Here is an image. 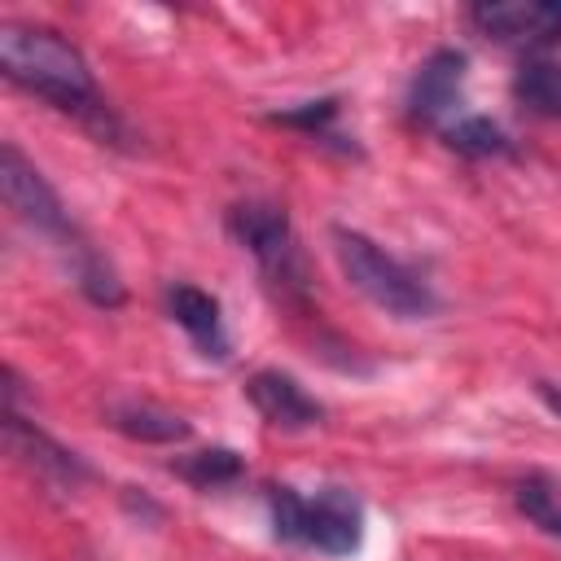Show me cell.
Returning a JSON list of instances; mask_svg holds the SVG:
<instances>
[{
  "mask_svg": "<svg viewBox=\"0 0 561 561\" xmlns=\"http://www.w3.org/2000/svg\"><path fill=\"white\" fill-rule=\"evenodd\" d=\"M0 70H4V79L13 88L48 101L61 114H75L101 140H118L123 136V123L105 105L88 57L66 35H57L53 26L0 22Z\"/></svg>",
  "mask_w": 561,
  "mask_h": 561,
  "instance_id": "obj_1",
  "label": "cell"
},
{
  "mask_svg": "<svg viewBox=\"0 0 561 561\" xmlns=\"http://www.w3.org/2000/svg\"><path fill=\"white\" fill-rule=\"evenodd\" d=\"M267 517L272 535L294 548H311L320 557H351L364 543V500L346 486H320L302 495L298 486H267Z\"/></svg>",
  "mask_w": 561,
  "mask_h": 561,
  "instance_id": "obj_2",
  "label": "cell"
},
{
  "mask_svg": "<svg viewBox=\"0 0 561 561\" xmlns=\"http://www.w3.org/2000/svg\"><path fill=\"white\" fill-rule=\"evenodd\" d=\"M329 241H333V259H337L346 285L355 294H364L377 311H386L394 320H430L438 311L434 285L421 272H412L403 259H394L386 245H377L368 232L337 224L329 232Z\"/></svg>",
  "mask_w": 561,
  "mask_h": 561,
  "instance_id": "obj_3",
  "label": "cell"
},
{
  "mask_svg": "<svg viewBox=\"0 0 561 561\" xmlns=\"http://www.w3.org/2000/svg\"><path fill=\"white\" fill-rule=\"evenodd\" d=\"M224 228L254 259V267L267 280V289H276L289 302L307 298L311 272H307V259H302V245H298V232H294L285 206L263 202V197L232 202L228 215H224Z\"/></svg>",
  "mask_w": 561,
  "mask_h": 561,
  "instance_id": "obj_4",
  "label": "cell"
},
{
  "mask_svg": "<svg viewBox=\"0 0 561 561\" xmlns=\"http://www.w3.org/2000/svg\"><path fill=\"white\" fill-rule=\"evenodd\" d=\"M0 188H4V206L13 210V219L22 228H31L35 237H44L66 263H75L92 241L75 228L66 202L57 197V188L44 180V171L13 145L4 140L0 145Z\"/></svg>",
  "mask_w": 561,
  "mask_h": 561,
  "instance_id": "obj_5",
  "label": "cell"
},
{
  "mask_svg": "<svg viewBox=\"0 0 561 561\" xmlns=\"http://www.w3.org/2000/svg\"><path fill=\"white\" fill-rule=\"evenodd\" d=\"M469 22L495 39L526 53L561 44V0H482L469 9Z\"/></svg>",
  "mask_w": 561,
  "mask_h": 561,
  "instance_id": "obj_6",
  "label": "cell"
},
{
  "mask_svg": "<svg viewBox=\"0 0 561 561\" xmlns=\"http://www.w3.org/2000/svg\"><path fill=\"white\" fill-rule=\"evenodd\" d=\"M4 443H9V451H13L35 478H44V482H53V486H61V491H75V486H83V482L92 478L88 460H83L79 451L61 447L53 434H44L35 421H26L18 403H4Z\"/></svg>",
  "mask_w": 561,
  "mask_h": 561,
  "instance_id": "obj_7",
  "label": "cell"
},
{
  "mask_svg": "<svg viewBox=\"0 0 561 561\" xmlns=\"http://www.w3.org/2000/svg\"><path fill=\"white\" fill-rule=\"evenodd\" d=\"M465 70H469V57L460 53V48H434L421 66H416V75H412V83H408V123H416V127H447L451 123V114H456V105H460V88H465Z\"/></svg>",
  "mask_w": 561,
  "mask_h": 561,
  "instance_id": "obj_8",
  "label": "cell"
},
{
  "mask_svg": "<svg viewBox=\"0 0 561 561\" xmlns=\"http://www.w3.org/2000/svg\"><path fill=\"white\" fill-rule=\"evenodd\" d=\"M162 307L167 316L184 329V337L193 342V351L202 359H215L224 364L232 355V337H228V324H224V307L210 289L193 285V280H171L162 289Z\"/></svg>",
  "mask_w": 561,
  "mask_h": 561,
  "instance_id": "obj_9",
  "label": "cell"
},
{
  "mask_svg": "<svg viewBox=\"0 0 561 561\" xmlns=\"http://www.w3.org/2000/svg\"><path fill=\"white\" fill-rule=\"evenodd\" d=\"M245 399L250 408L272 425V430H285V434H298V430H316L324 408L316 394H307L289 373L280 368H259L250 381H245Z\"/></svg>",
  "mask_w": 561,
  "mask_h": 561,
  "instance_id": "obj_10",
  "label": "cell"
},
{
  "mask_svg": "<svg viewBox=\"0 0 561 561\" xmlns=\"http://www.w3.org/2000/svg\"><path fill=\"white\" fill-rule=\"evenodd\" d=\"M508 92H513L522 114L561 123V61H552L543 53H526L513 70Z\"/></svg>",
  "mask_w": 561,
  "mask_h": 561,
  "instance_id": "obj_11",
  "label": "cell"
},
{
  "mask_svg": "<svg viewBox=\"0 0 561 561\" xmlns=\"http://www.w3.org/2000/svg\"><path fill=\"white\" fill-rule=\"evenodd\" d=\"M110 425L136 443H184L193 425L180 412H167L149 399H118L110 403Z\"/></svg>",
  "mask_w": 561,
  "mask_h": 561,
  "instance_id": "obj_12",
  "label": "cell"
},
{
  "mask_svg": "<svg viewBox=\"0 0 561 561\" xmlns=\"http://www.w3.org/2000/svg\"><path fill=\"white\" fill-rule=\"evenodd\" d=\"M508 495H513V508H517L539 535H548V539L561 543V482H557L552 473L530 469V473H522V478L513 482Z\"/></svg>",
  "mask_w": 561,
  "mask_h": 561,
  "instance_id": "obj_13",
  "label": "cell"
},
{
  "mask_svg": "<svg viewBox=\"0 0 561 561\" xmlns=\"http://www.w3.org/2000/svg\"><path fill=\"white\" fill-rule=\"evenodd\" d=\"M443 140H447V149H456L460 158H500V153L513 149L508 131H504L495 118H486V114H456V118L443 127Z\"/></svg>",
  "mask_w": 561,
  "mask_h": 561,
  "instance_id": "obj_14",
  "label": "cell"
},
{
  "mask_svg": "<svg viewBox=\"0 0 561 561\" xmlns=\"http://www.w3.org/2000/svg\"><path fill=\"white\" fill-rule=\"evenodd\" d=\"M171 473H180L197 491H219V486H228L245 473V460L232 447H202V451H188V456L171 460Z\"/></svg>",
  "mask_w": 561,
  "mask_h": 561,
  "instance_id": "obj_15",
  "label": "cell"
},
{
  "mask_svg": "<svg viewBox=\"0 0 561 561\" xmlns=\"http://www.w3.org/2000/svg\"><path fill=\"white\" fill-rule=\"evenodd\" d=\"M337 118V101L333 96H324V101H307V105H298V110H280V114H272V123H285V127H298V131H307V136H329V123Z\"/></svg>",
  "mask_w": 561,
  "mask_h": 561,
  "instance_id": "obj_16",
  "label": "cell"
},
{
  "mask_svg": "<svg viewBox=\"0 0 561 561\" xmlns=\"http://www.w3.org/2000/svg\"><path fill=\"white\" fill-rule=\"evenodd\" d=\"M535 394H539V403H543L552 416H561V386H557V381H535Z\"/></svg>",
  "mask_w": 561,
  "mask_h": 561,
  "instance_id": "obj_17",
  "label": "cell"
}]
</instances>
